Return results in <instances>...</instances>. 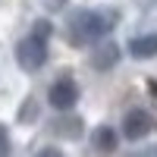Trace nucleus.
Here are the masks:
<instances>
[{"instance_id":"39448f33","label":"nucleus","mask_w":157,"mask_h":157,"mask_svg":"<svg viewBox=\"0 0 157 157\" xmlns=\"http://www.w3.org/2000/svg\"><path fill=\"white\" fill-rule=\"evenodd\" d=\"M82 129H85V123H82V116L78 113H57L54 116V123H50V135L54 138H66V141H75L78 135H82Z\"/></svg>"},{"instance_id":"f8f14e48","label":"nucleus","mask_w":157,"mask_h":157,"mask_svg":"<svg viewBox=\"0 0 157 157\" xmlns=\"http://www.w3.org/2000/svg\"><path fill=\"white\" fill-rule=\"evenodd\" d=\"M126 157H157V145H148V148H138V151L126 154Z\"/></svg>"},{"instance_id":"423d86ee","label":"nucleus","mask_w":157,"mask_h":157,"mask_svg":"<svg viewBox=\"0 0 157 157\" xmlns=\"http://www.w3.org/2000/svg\"><path fill=\"white\" fill-rule=\"evenodd\" d=\"M116 63H120V47H116L110 38H107V41H101V44H94V50H91V69L110 72Z\"/></svg>"},{"instance_id":"9b49d317","label":"nucleus","mask_w":157,"mask_h":157,"mask_svg":"<svg viewBox=\"0 0 157 157\" xmlns=\"http://www.w3.org/2000/svg\"><path fill=\"white\" fill-rule=\"evenodd\" d=\"M35 157H66V154H63L57 145H44V148H38V151H35Z\"/></svg>"},{"instance_id":"7ed1b4c3","label":"nucleus","mask_w":157,"mask_h":157,"mask_svg":"<svg viewBox=\"0 0 157 157\" xmlns=\"http://www.w3.org/2000/svg\"><path fill=\"white\" fill-rule=\"evenodd\" d=\"M78 94H82V88H78L75 78H72V75H60V78H54L50 88H47V104H50L57 113H66V110H72L75 104H78Z\"/></svg>"},{"instance_id":"f257e3e1","label":"nucleus","mask_w":157,"mask_h":157,"mask_svg":"<svg viewBox=\"0 0 157 157\" xmlns=\"http://www.w3.org/2000/svg\"><path fill=\"white\" fill-rule=\"evenodd\" d=\"M120 13L116 10H72L66 16V41L72 47H88V44H101L107 41V35L116 29Z\"/></svg>"},{"instance_id":"9d476101","label":"nucleus","mask_w":157,"mask_h":157,"mask_svg":"<svg viewBox=\"0 0 157 157\" xmlns=\"http://www.w3.org/2000/svg\"><path fill=\"white\" fill-rule=\"evenodd\" d=\"M10 148H13V141H10V129L0 123V157H6V154H10Z\"/></svg>"},{"instance_id":"ddd939ff","label":"nucleus","mask_w":157,"mask_h":157,"mask_svg":"<svg viewBox=\"0 0 157 157\" xmlns=\"http://www.w3.org/2000/svg\"><path fill=\"white\" fill-rule=\"evenodd\" d=\"M66 3H69V0H44V6H47L50 13H57V10H63Z\"/></svg>"},{"instance_id":"1a4fd4ad","label":"nucleus","mask_w":157,"mask_h":157,"mask_svg":"<svg viewBox=\"0 0 157 157\" xmlns=\"http://www.w3.org/2000/svg\"><path fill=\"white\" fill-rule=\"evenodd\" d=\"M38 116H41V104H38V98H25V101L19 104L16 123H19V126H35Z\"/></svg>"},{"instance_id":"6e6552de","label":"nucleus","mask_w":157,"mask_h":157,"mask_svg":"<svg viewBox=\"0 0 157 157\" xmlns=\"http://www.w3.org/2000/svg\"><path fill=\"white\" fill-rule=\"evenodd\" d=\"M129 57L135 60H151L157 57V32H148V35H135L132 41H129Z\"/></svg>"},{"instance_id":"0eeeda50","label":"nucleus","mask_w":157,"mask_h":157,"mask_svg":"<svg viewBox=\"0 0 157 157\" xmlns=\"http://www.w3.org/2000/svg\"><path fill=\"white\" fill-rule=\"evenodd\" d=\"M91 148L98 154H113L120 148V132H116L113 126H94V132H91Z\"/></svg>"},{"instance_id":"f03ea898","label":"nucleus","mask_w":157,"mask_h":157,"mask_svg":"<svg viewBox=\"0 0 157 157\" xmlns=\"http://www.w3.org/2000/svg\"><path fill=\"white\" fill-rule=\"evenodd\" d=\"M50 38H54V25L47 19H35L29 35L16 44V63H19L22 72L44 69V63L50 60Z\"/></svg>"},{"instance_id":"20e7f679","label":"nucleus","mask_w":157,"mask_h":157,"mask_svg":"<svg viewBox=\"0 0 157 157\" xmlns=\"http://www.w3.org/2000/svg\"><path fill=\"white\" fill-rule=\"evenodd\" d=\"M151 129H154V116H151L145 107H132V110L123 113L120 132H123L126 141H141V138H148Z\"/></svg>"}]
</instances>
